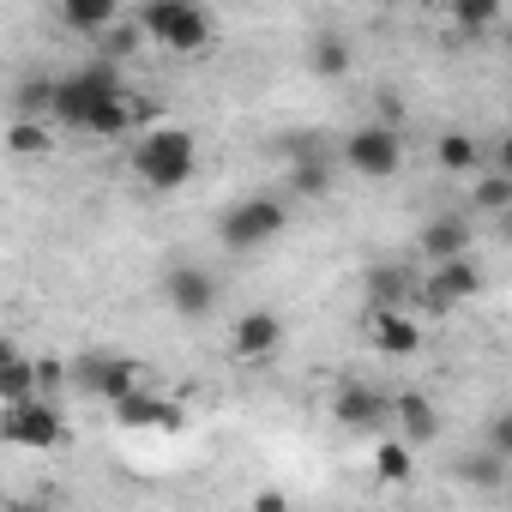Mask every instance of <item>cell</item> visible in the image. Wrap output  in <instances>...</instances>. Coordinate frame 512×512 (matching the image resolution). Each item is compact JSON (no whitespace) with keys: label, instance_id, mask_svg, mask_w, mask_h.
<instances>
[{"label":"cell","instance_id":"obj_1","mask_svg":"<svg viewBox=\"0 0 512 512\" xmlns=\"http://www.w3.org/2000/svg\"><path fill=\"white\" fill-rule=\"evenodd\" d=\"M127 145H133L127 151V169L151 193H181L199 175V139L187 127H151V133H133Z\"/></svg>","mask_w":512,"mask_h":512},{"label":"cell","instance_id":"obj_2","mask_svg":"<svg viewBox=\"0 0 512 512\" xmlns=\"http://www.w3.org/2000/svg\"><path fill=\"white\" fill-rule=\"evenodd\" d=\"M284 229H290V199H284V193H241V199H229L223 217H217V241H223L229 253H260V247H272Z\"/></svg>","mask_w":512,"mask_h":512},{"label":"cell","instance_id":"obj_3","mask_svg":"<svg viewBox=\"0 0 512 512\" xmlns=\"http://www.w3.org/2000/svg\"><path fill=\"white\" fill-rule=\"evenodd\" d=\"M133 25H139V37H151L157 49H175V55H199L217 37V19L199 0H151V7H139Z\"/></svg>","mask_w":512,"mask_h":512},{"label":"cell","instance_id":"obj_4","mask_svg":"<svg viewBox=\"0 0 512 512\" xmlns=\"http://www.w3.org/2000/svg\"><path fill=\"white\" fill-rule=\"evenodd\" d=\"M127 91V79H121V67H109V61H85V67H73V73H61L55 79V121L67 127V133H85V121L109 103V97H121Z\"/></svg>","mask_w":512,"mask_h":512},{"label":"cell","instance_id":"obj_5","mask_svg":"<svg viewBox=\"0 0 512 512\" xmlns=\"http://www.w3.org/2000/svg\"><path fill=\"white\" fill-rule=\"evenodd\" d=\"M338 163H344L350 175H362V181H392V175L404 169V133H398L392 121H362V127L344 133Z\"/></svg>","mask_w":512,"mask_h":512},{"label":"cell","instance_id":"obj_6","mask_svg":"<svg viewBox=\"0 0 512 512\" xmlns=\"http://www.w3.org/2000/svg\"><path fill=\"white\" fill-rule=\"evenodd\" d=\"M67 380H73V392H85V398H97V404H121L127 392L145 386V368H139L133 356H115V350H85V356L67 368Z\"/></svg>","mask_w":512,"mask_h":512},{"label":"cell","instance_id":"obj_7","mask_svg":"<svg viewBox=\"0 0 512 512\" xmlns=\"http://www.w3.org/2000/svg\"><path fill=\"white\" fill-rule=\"evenodd\" d=\"M0 440H7V446H31V452H55L67 440V416H61L55 398L13 404V410H0Z\"/></svg>","mask_w":512,"mask_h":512},{"label":"cell","instance_id":"obj_8","mask_svg":"<svg viewBox=\"0 0 512 512\" xmlns=\"http://www.w3.org/2000/svg\"><path fill=\"white\" fill-rule=\"evenodd\" d=\"M217 296H223L217 278L205 266H193V260H181V266L163 272V302H169L175 320H211L217 314Z\"/></svg>","mask_w":512,"mask_h":512},{"label":"cell","instance_id":"obj_9","mask_svg":"<svg viewBox=\"0 0 512 512\" xmlns=\"http://www.w3.org/2000/svg\"><path fill=\"white\" fill-rule=\"evenodd\" d=\"M223 350H229L235 362H272V356L284 350V320H278L272 308H247V314L229 326Z\"/></svg>","mask_w":512,"mask_h":512},{"label":"cell","instance_id":"obj_10","mask_svg":"<svg viewBox=\"0 0 512 512\" xmlns=\"http://www.w3.org/2000/svg\"><path fill=\"white\" fill-rule=\"evenodd\" d=\"M386 416H392V398H380L374 386H362V380H338V386H332V422H338V428H350V434H380Z\"/></svg>","mask_w":512,"mask_h":512},{"label":"cell","instance_id":"obj_11","mask_svg":"<svg viewBox=\"0 0 512 512\" xmlns=\"http://www.w3.org/2000/svg\"><path fill=\"white\" fill-rule=\"evenodd\" d=\"M338 181V151H326L320 139H290V193L296 199H326Z\"/></svg>","mask_w":512,"mask_h":512},{"label":"cell","instance_id":"obj_12","mask_svg":"<svg viewBox=\"0 0 512 512\" xmlns=\"http://www.w3.org/2000/svg\"><path fill=\"white\" fill-rule=\"evenodd\" d=\"M482 290V266L476 260H446V266H428V278H416V296L428 308H458Z\"/></svg>","mask_w":512,"mask_h":512},{"label":"cell","instance_id":"obj_13","mask_svg":"<svg viewBox=\"0 0 512 512\" xmlns=\"http://www.w3.org/2000/svg\"><path fill=\"white\" fill-rule=\"evenodd\" d=\"M416 253L428 266H446V260H470V217L464 211H446V217H428L416 229Z\"/></svg>","mask_w":512,"mask_h":512},{"label":"cell","instance_id":"obj_14","mask_svg":"<svg viewBox=\"0 0 512 512\" xmlns=\"http://www.w3.org/2000/svg\"><path fill=\"white\" fill-rule=\"evenodd\" d=\"M115 410V422L121 428H169V434H181L187 428V410L181 404H169V398H157L151 386H139V392H127L121 404H109Z\"/></svg>","mask_w":512,"mask_h":512},{"label":"cell","instance_id":"obj_15","mask_svg":"<svg viewBox=\"0 0 512 512\" xmlns=\"http://www.w3.org/2000/svg\"><path fill=\"white\" fill-rule=\"evenodd\" d=\"M368 338H374V350H380V356H392V362H404V356H416V350H422V326H416V314H410V308L368 314Z\"/></svg>","mask_w":512,"mask_h":512},{"label":"cell","instance_id":"obj_16","mask_svg":"<svg viewBox=\"0 0 512 512\" xmlns=\"http://www.w3.org/2000/svg\"><path fill=\"white\" fill-rule=\"evenodd\" d=\"M392 416H398V440H404L410 452L428 446V440L440 434V410H434L428 392H404V398H392Z\"/></svg>","mask_w":512,"mask_h":512},{"label":"cell","instance_id":"obj_17","mask_svg":"<svg viewBox=\"0 0 512 512\" xmlns=\"http://www.w3.org/2000/svg\"><path fill=\"white\" fill-rule=\"evenodd\" d=\"M362 290H368V314L410 308V302H416V272H410V266H374Z\"/></svg>","mask_w":512,"mask_h":512},{"label":"cell","instance_id":"obj_18","mask_svg":"<svg viewBox=\"0 0 512 512\" xmlns=\"http://www.w3.org/2000/svg\"><path fill=\"white\" fill-rule=\"evenodd\" d=\"M452 470H458L464 488H476V494H500V488L512 482V458H500V452H488V446H470Z\"/></svg>","mask_w":512,"mask_h":512},{"label":"cell","instance_id":"obj_19","mask_svg":"<svg viewBox=\"0 0 512 512\" xmlns=\"http://www.w3.org/2000/svg\"><path fill=\"white\" fill-rule=\"evenodd\" d=\"M434 157H440L446 175H476V169H482V139L464 133V127H452V133L434 139Z\"/></svg>","mask_w":512,"mask_h":512},{"label":"cell","instance_id":"obj_20","mask_svg":"<svg viewBox=\"0 0 512 512\" xmlns=\"http://www.w3.org/2000/svg\"><path fill=\"white\" fill-rule=\"evenodd\" d=\"M115 19H121L115 0H61V25L79 31V37H103Z\"/></svg>","mask_w":512,"mask_h":512},{"label":"cell","instance_id":"obj_21","mask_svg":"<svg viewBox=\"0 0 512 512\" xmlns=\"http://www.w3.org/2000/svg\"><path fill=\"white\" fill-rule=\"evenodd\" d=\"M31 398H49L43 380H37V362L19 356L13 368H0V410H13V404H31Z\"/></svg>","mask_w":512,"mask_h":512},{"label":"cell","instance_id":"obj_22","mask_svg":"<svg viewBox=\"0 0 512 512\" xmlns=\"http://www.w3.org/2000/svg\"><path fill=\"white\" fill-rule=\"evenodd\" d=\"M308 67H314L320 79H344V73H350V43H344L338 31H320V37L308 43Z\"/></svg>","mask_w":512,"mask_h":512},{"label":"cell","instance_id":"obj_23","mask_svg":"<svg viewBox=\"0 0 512 512\" xmlns=\"http://www.w3.org/2000/svg\"><path fill=\"white\" fill-rule=\"evenodd\" d=\"M374 470H380L386 482H410V470H416V452H410L398 434H392V440L380 434V440H374Z\"/></svg>","mask_w":512,"mask_h":512},{"label":"cell","instance_id":"obj_24","mask_svg":"<svg viewBox=\"0 0 512 512\" xmlns=\"http://www.w3.org/2000/svg\"><path fill=\"white\" fill-rule=\"evenodd\" d=\"M470 205L500 217V211L512 205V175H506V169H488V175H476V187H470Z\"/></svg>","mask_w":512,"mask_h":512},{"label":"cell","instance_id":"obj_25","mask_svg":"<svg viewBox=\"0 0 512 512\" xmlns=\"http://www.w3.org/2000/svg\"><path fill=\"white\" fill-rule=\"evenodd\" d=\"M13 103H19V121H43V115H55V79H43V73L25 79Z\"/></svg>","mask_w":512,"mask_h":512},{"label":"cell","instance_id":"obj_26","mask_svg":"<svg viewBox=\"0 0 512 512\" xmlns=\"http://www.w3.org/2000/svg\"><path fill=\"white\" fill-rule=\"evenodd\" d=\"M7 151L13 157H43L49 151V127L43 121H13L7 127Z\"/></svg>","mask_w":512,"mask_h":512},{"label":"cell","instance_id":"obj_27","mask_svg":"<svg viewBox=\"0 0 512 512\" xmlns=\"http://www.w3.org/2000/svg\"><path fill=\"white\" fill-rule=\"evenodd\" d=\"M482 446H488V452H500V458H512V416H506V410H500V416H488Z\"/></svg>","mask_w":512,"mask_h":512},{"label":"cell","instance_id":"obj_28","mask_svg":"<svg viewBox=\"0 0 512 512\" xmlns=\"http://www.w3.org/2000/svg\"><path fill=\"white\" fill-rule=\"evenodd\" d=\"M247 512H290V494H284V488H253Z\"/></svg>","mask_w":512,"mask_h":512},{"label":"cell","instance_id":"obj_29","mask_svg":"<svg viewBox=\"0 0 512 512\" xmlns=\"http://www.w3.org/2000/svg\"><path fill=\"white\" fill-rule=\"evenodd\" d=\"M452 19H458V31H482V25H494V19H500V7H458Z\"/></svg>","mask_w":512,"mask_h":512},{"label":"cell","instance_id":"obj_30","mask_svg":"<svg viewBox=\"0 0 512 512\" xmlns=\"http://www.w3.org/2000/svg\"><path fill=\"white\" fill-rule=\"evenodd\" d=\"M19 356H25V350H19V344H13V332H0V368H13V362H19Z\"/></svg>","mask_w":512,"mask_h":512},{"label":"cell","instance_id":"obj_31","mask_svg":"<svg viewBox=\"0 0 512 512\" xmlns=\"http://www.w3.org/2000/svg\"><path fill=\"white\" fill-rule=\"evenodd\" d=\"M13 512H49V506H43V500H19Z\"/></svg>","mask_w":512,"mask_h":512}]
</instances>
